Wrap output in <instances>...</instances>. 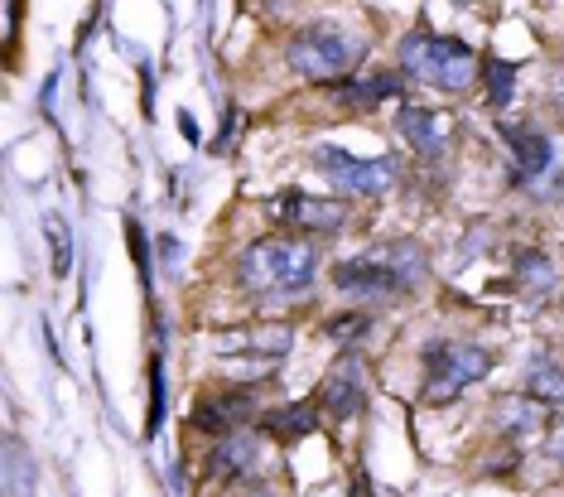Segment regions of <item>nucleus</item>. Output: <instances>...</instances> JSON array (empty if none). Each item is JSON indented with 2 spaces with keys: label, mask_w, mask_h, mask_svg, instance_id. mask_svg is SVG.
<instances>
[{
  "label": "nucleus",
  "mask_w": 564,
  "mask_h": 497,
  "mask_svg": "<svg viewBox=\"0 0 564 497\" xmlns=\"http://www.w3.org/2000/svg\"><path fill=\"white\" fill-rule=\"evenodd\" d=\"M290 328H247V334H223L217 338V353H256V358H285L290 353Z\"/></svg>",
  "instance_id": "13"
},
{
  "label": "nucleus",
  "mask_w": 564,
  "mask_h": 497,
  "mask_svg": "<svg viewBox=\"0 0 564 497\" xmlns=\"http://www.w3.org/2000/svg\"><path fill=\"white\" fill-rule=\"evenodd\" d=\"M232 136H237V107H227L223 131H217V150H223V155H227V145H232Z\"/></svg>",
  "instance_id": "25"
},
{
  "label": "nucleus",
  "mask_w": 564,
  "mask_h": 497,
  "mask_svg": "<svg viewBox=\"0 0 564 497\" xmlns=\"http://www.w3.org/2000/svg\"><path fill=\"white\" fill-rule=\"evenodd\" d=\"M164 425V367L160 358H150V415H145V440H155Z\"/></svg>",
  "instance_id": "21"
},
{
  "label": "nucleus",
  "mask_w": 564,
  "mask_h": 497,
  "mask_svg": "<svg viewBox=\"0 0 564 497\" xmlns=\"http://www.w3.org/2000/svg\"><path fill=\"white\" fill-rule=\"evenodd\" d=\"M44 237H48V247H54V275H68L73 271V237H68V223H63L58 213L44 218Z\"/></svg>",
  "instance_id": "20"
},
{
  "label": "nucleus",
  "mask_w": 564,
  "mask_h": 497,
  "mask_svg": "<svg viewBox=\"0 0 564 497\" xmlns=\"http://www.w3.org/2000/svg\"><path fill=\"white\" fill-rule=\"evenodd\" d=\"M511 97H517V63L492 58L487 63V107L502 111V107H511Z\"/></svg>",
  "instance_id": "19"
},
{
  "label": "nucleus",
  "mask_w": 564,
  "mask_h": 497,
  "mask_svg": "<svg viewBox=\"0 0 564 497\" xmlns=\"http://www.w3.org/2000/svg\"><path fill=\"white\" fill-rule=\"evenodd\" d=\"M395 58H401V73L440 87V93H464L478 78V54L464 40H444V34L430 30H410L395 48Z\"/></svg>",
  "instance_id": "4"
},
{
  "label": "nucleus",
  "mask_w": 564,
  "mask_h": 497,
  "mask_svg": "<svg viewBox=\"0 0 564 497\" xmlns=\"http://www.w3.org/2000/svg\"><path fill=\"white\" fill-rule=\"evenodd\" d=\"M517 285L531 300H545L550 290H555V261H550L545 251H521L517 257Z\"/></svg>",
  "instance_id": "17"
},
{
  "label": "nucleus",
  "mask_w": 564,
  "mask_h": 497,
  "mask_svg": "<svg viewBox=\"0 0 564 497\" xmlns=\"http://www.w3.org/2000/svg\"><path fill=\"white\" fill-rule=\"evenodd\" d=\"M251 397H227V401H203L194 415H188V425L203 430V435H227V430H237L241 420H251Z\"/></svg>",
  "instance_id": "14"
},
{
  "label": "nucleus",
  "mask_w": 564,
  "mask_h": 497,
  "mask_svg": "<svg viewBox=\"0 0 564 497\" xmlns=\"http://www.w3.org/2000/svg\"><path fill=\"white\" fill-rule=\"evenodd\" d=\"M367 324H371L367 314H343V318H328V328H324V334H328L333 343H352V338L362 334Z\"/></svg>",
  "instance_id": "23"
},
{
  "label": "nucleus",
  "mask_w": 564,
  "mask_h": 497,
  "mask_svg": "<svg viewBox=\"0 0 564 497\" xmlns=\"http://www.w3.org/2000/svg\"><path fill=\"white\" fill-rule=\"evenodd\" d=\"M271 213L280 223H290V227H304V233H338V227L348 223V208H343V203L314 198V194H294V188L271 203Z\"/></svg>",
  "instance_id": "8"
},
{
  "label": "nucleus",
  "mask_w": 564,
  "mask_h": 497,
  "mask_svg": "<svg viewBox=\"0 0 564 497\" xmlns=\"http://www.w3.org/2000/svg\"><path fill=\"white\" fill-rule=\"evenodd\" d=\"M420 280H425V247L410 237L381 241L367 257L333 266V285L357 300H395V295H405V290H415Z\"/></svg>",
  "instance_id": "2"
},
{
  "label": "nucleus",
  "mask_w": 564,
  "mask_h": 497,
  "mask_svg": "<svg viewBox=\"0 0 564 497\" xmlns=\"http://www.w3.org/2000/svg\"><path fill=\"white\" fill-rule=\"evenodd\" d=\"M395 126H401L405 145L415 150V155H425V160L444 155L448 140H454V126H448V117H440L434 107H415V101H405L401 117H395Z\"/></svg>",
  "instance_id": "9"
},
{
  "label": "nucleus",
  "mask_w": 564,
  "mask_h": 497,
  "mask_svg": "<svg viewBox=\"0 0 564 497\" xmlns=\"http://www.w3.org/2000/svg\"><path fill=\"white\" fill-rule=\"evenodd\" d=\"M178 131L188 136V145H198V121L188 117V111H178Z\"/></svg>",
  "instance_id": "26"
},
{
  "label": "nucleus",
  "mask_w": 564,
  "mask_h": 497,
  "mask_svg": "<svg viewBox=\"0 0 564 497\" xmlns=\"http://www.w3.org/2000/svg\"><path fill=\"white\" fill-rule=\"evenodd\" d=\"M525 391L541 397L545 406H560L564 401V367L555 358H531V367H525Z\"/></svg>",
  "instance_id": "18"
},
{
  "label": "nucleus",
  "mask_w": 564,
  "mask_h": 497,
  "mask_svg": "<svg viewBox=\"0 0 564 497\" xmlns=\"http://www.w3.org/2000/svg\"><path fill=\"white\" fill-rule=\"evenodd\" d=\"M333 97L338 101H348V107H357V111H367V107H377L381 97H401V78L395 73H371V78H343L338 87H333Z\"/></svg>",
  "instance_id": "16"
},
{
  "label": "nucleus",
  "mask_w": 564,
  "mask_h": 497,
  "mask_svg": "<svg viewBox=\"0 0 564 497\" xmlns=\"http://www.w3.org/2000/svg\"><path fill=\"white\" fill-rule=\"evenodd\" d=\"M126 241H131V257H135V271L150 280V247H145V233H140V223L131 218L126 223Z\"/></svg>",
  "instance_id": "24"
},
{
  "label": "nucleus",
  "mask_w": 564,
  "mask_h": 497,
  "mask_svg": "<svg viewBox=\"0 0 564 497\" xmlns=\"http://www.w3.org/2000/svg\"><path fill=\"white\" fill-rule=\"evenodd\" d=\"M256 458H261L256 440L241 435V430H227V435L217 440V450H213V478H247L256 468Z\"/></svg>",
  "instance_id": "12"
},
{
  "label": "nucleus",
  "mask_w": 564,
  "mask_h": 497,
  "mask_svg": "<svg viewBox=\"0 0 564 497\" xmlns=\"http://www.w3.org/2000/svg\"><path fill=\"white\" fill-rule=\"evenodd\" d=\"M541 425H545V401L531 397V391L497 401V430H502V435H535Z\"/></svg>",
  "instance_id": "15"
},
{
  "label": "nucleus",
  "mask_w": 564,
  "mask_h": 497,
  "mask_svg": "<svg viewBox=\"0 0 564 497\" xmlns=\"http://www.w3.org/2000/svg\"><path fill=\"white\" fill-rule=\"evenodd\" d=\"M511 155H517V180H545L555 164V145L541 131H502Z\"/></svg>",
  "instance_id": "10"
},
{
  "label": "nucleus",
  "mask_w": 564,
  "mask_h": 497,
  "mask_svg": "<svg viewBox=\"0 0 564 497\" xmlns=\"http://www.w3.org/2000/svg\"><path fill=\"white\" fill-rule=\"evenodd\" d=\"M314 164L333 180V188L348 198H381L395 184V160H352L338 145H318Z\"/></svg>",
  "instance_id": "6"
},
{
  "label": "nucleus",
  "mask_w": 564,
  "mask_h": 497,
  "mask_svg": "<svg viewBox=\"0 0 564 497\" xmlns=\"http://www.w3.org/2000/svg\"><path fill=\"white\" fill-rule=\"evenodd\" d=\"M333 420H352V415H362V406H367V381H362V363L352 358V353H343L338 363L328 367V377H324V387H318V397H314Z\"/></svg>",
  "instance_id": "7"
},
{
  "label": "nucleus",
  "mask_w": 564,
  "mask_h": 497,
  "mask_svg": "<svg viewBox=\"0 0 564 497\" xmlns=\"http://www.w3.org/2000/svg\"><path fill=\"white\" fill-rule=\"evenodd\" d=\"M285 63L294 78H304V83H343L362 63V40L338 20H314L290 34Z\"/></svg>",
  "instance_id": "3"
},
{
  "label": "nucleus",
  "mask_w": 564,
  "mask_h": 497,
  "mask_svg": "<svg viewBox=\"0 0 564 497\" xmlns=\"http://www.w3.org/2000/svg\"><path fill=\"white\" fill-rule=\"evenodd\" d=\"M6 488H10V493H30V488H34V468L24 474L20 444H10V454H6Z\"/></svg>",
  "instance_id": "22"
},
{
  "label": "nucleus",
  "mask_w": 564,
  "mask_h": 497,
  "mask_svg": "<svg viewBox=\"0 0 564 497\" xmlns=\"http://www.w3.org/2000/svg\"><path fill=\"white\" fill-rule=\"evenodd\" d=\"M318 257L314 247L290 237H261L237 257V280L256 300H304L314 290Z\"/></svg>",
  "instance_id": "1"
},
{
  "label": "nucleus",
  "mask_w": 564,
  "mask_h": 497,
  "mask_svg": "<svg viewBox=\"0 0 564 497\" xmlns=\"http://www.w3.org/2000/svg\"><path fill=\"white\" fill-rule=\"evenodd\" d=\"M318 411H324L318 401L275 406V411H265V435H275L280 444H294V440L314 435V430H318Z\"/></svg>",
  "instance_id": "11"
},
{
  "label": "nucleus",
  "mask_w": 564,
  "mask_h": 497,
  "mask_svg": "<svg viewBox=\"0 0 564 497\" xmlns=\"http://www.w3.org/2000/svg\"><path fill=\"white\" fill-rule=\"evenodd\" d=\"M425 391H420V401L425 406H448L458 401L468 387H478V381L492 372V353L487 348H473V343H434L425 348Z\"/></svg>",
  "instance_id": "5"
}]
</instances>
